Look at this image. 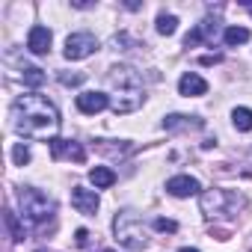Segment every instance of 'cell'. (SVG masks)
Instances as JSON below:
<instances>
[{
  "label": "cell",
  "mask_w": 252,
  "mask_h": 252,
  "mask_svg": "<svg viewBox=\"0 0 252 252\" xmlns=\"http://www.w3.org/2000/svg\"><path fill=\"white\" fill-rule=\"evenodd\" d=\"M12 125L21 137L30 140H57L60 131V110L54 107V101H48L45 95H21L12 104Z\"/></svg>",
  "instance_id": "cell-1"
},
{
  "label": "cell",
  "mask_w": 252,
  "mask_h": 252,
  "mask_svg": "<svg viewBox=\"0 0 252 252\" xmlns=\"http://www.w3.org/2000/svg\"><path fill=\"white\" fill-rule=\"evenodd\" d=\"M107 83L113 89L110 95V110L116 116H128L134 110L143 107L146 92H143V77L131 68V65H113L107 71Z\"/></svg>",
  "instance_id": "cell-2"
},
{
  "label": "cell",
  "mask_w": 252,
  "mask_h": 252,
  "mask_svg": "<svg viewBox=\"0 0 252 252\" xmlns=\"http://www.w3.org/2000/svg\"><path fill=\"white\" fill-rule=\"evenodd\" d=\"M113 231H116L119 246L131 249V252H140V249L149 246V237H146L143 220H140L134 211H122V214H116V220H113Z\"/></svg>",
  "instance_id": "cell-3"
},
{
  "label": "cell",
  "mask_w": 252,
  "mask_h": 252,
  "mask_svg": "<svg viewBox=\"0 0 252 252\" xmlns=\"http://www.w3.org/2000/svg\"><path fill=\"white\" fill-rule=\"evenodd\" d=\"M18 202H21V214H24L33 225H45V222L57 214L54 199L45 196V193L36 190V187H21V190H18Z\"/></svg>",
  "instance_id": "cell-4"
},
{
  "label": "cell",
  "mask_w": 252,
  "mask_h": 252,
  "mask_svg": "<svg viewBox=\"0 0 252 252\" xmlns=\"http://www.w3.org/2000/svg\"><path fill=\"white\" fill-rule=\"evenodd\" d=\"M246 205L243 196L231 193V190H205L202 193V211L205 217H234L240 208Z\"/></svg>",
  "instance_id": "cell-5"
},
{
  "label": "cell",
  "mask_w": 252,
  "mask_h": 252,
  "mask_svg": "<svg viewBox=\"0 0 252 252\" xmlns=\"http://www.w3.org/2000/svg\"><path fill=\"white\" fill-rule=\"evenodd\" d=\"M98 51V39L92 33H71L65 39V60H86Z\"/></svg>",
  "instance_id": "cell-6"
},
{
  "label": "cell",
  "mask_w": 252,
  "mask_h": 252,
  "mask_svg": "<svg viewBox=\"0 0 252 252\" xmlns=\"http://www.w3.org/2000/svg\"><path fill=\"white\" fill-rule=\"evenodd\" d=\"M51 146V155H54V160H74V163H83L86 160V149L77 143V140H51L48 143Z\"/></svg>",
  "instance_id": "cell-7"
},
{
  "label": "cell",
  "mask_w": 252,
  "mask_h": 252,
  "mask_svg": "<svg viewBox=\"0 0 252 252\" xmlns=\"http://www.w3.org/2000/svg\"><path fill=\"white\" fill-rule=\"evenodd\" d=\"M71 205L77 208V214L83 217H95L98 208H101V199L95 190H86V187H71Z\"/></svg>",
  "instance_id": "cell-8"
},
{
  "label": "cell",
  "mask_w": 252,
  "mask_h": 252,
  "mask_svg": "<svg viewBox=\"0 0 252 252\" xmlns=\"http://www.w3.org/2000/svg\"><path fill=\"white\" fill-rule=\"evenodd\" d=\"M166 193L175 196V199H187V196L202 193V184H199V178H193V175H175V178L166 181Z\"/></svg>",
  "instance_id": "cell-9"
},
{
  "label": "cell",
  "mask_w": 252,
  "mask_h": 252,
  "mask_svg": "<svg viewBox=\"0 0 252 252\" xmlns=\"http://www.w3.org/2000/svg\"><path fill=\"white\" fill-rule=\"evenodd\" d=\"M107 107H110V95H104V92H80L77 95V110L83 116H95Z\"/></svg>",
  "instance_id": "cell-10"
},
{
  "label": "cell",
  "mask_w": 252,
  "mask_h": 252,
  "mask_svg": "<svg viewBox=\"0 0 252 252\" xmlns=\"http://www.w3.org/2000/svg\"><path fill=\"white\" fill-rule=\"evenodd\" d=\"M27 51L36 54V57H45L51 51V30L42 27V24L30 27V33H27Z\"/></svg>",
  "instance_id": "cell-11"
},
{
  "label": "cell",
  "mask_w": 252,
  "mask_h": 252,
  "mask_svg": "<svg viewBox=\"0 0 252 252\" xmlns=\"http://www.w3.org/2000/svg\"><path fill=\"white\" fill-rule=\"evenodd\" d=\"M178 92L187 95V98H190V95H193V98H196V95H205V92H208V80H205L202 74H196V71H187V74H181V80H178Z\"/></svg>",
  "instance_id": "cell-12"
},
{
  "label": "cell",
  "mask_w": 252,
  "mask_h": 252,
  "mask_svg": "<svg viewBox=\"0 0 252 252\" xmlns=\"http://www.w3.org/2000/svg\"><path fill=\"white\" fill-rule=\"evenodd\" d=\"M217 33V24L214 21H205V24H196L187 36H184V48H196V45H202L205 39H211Z\"/></svg>",
  "instance_id": "cell-13"
},
{
  "label": "cell",
  "mask_w": 252,
  "mask_h": 252,
  "mask_svg": "<svg viewBox=\"0 0 252 252\" xmlns=\"http://www.w3.org/2000/svg\"><path fill=\"white\" fill-rule=\"evenodd\" d=\"M202 125H205L202 119H196V116H178V113L163 119V128H166V131H178V128H184V131H196V128H202Z\"/></svg>",
  "instance_id": "cell-14"
},
{
  "label": "cell",
  "mask_w": 252,
  "mask_h": 252,
  "mask_svg": "<svg viewBox=\"0 0 252 252\" xmlns=\"http://www.w3.org/2000/svg\"><path fill=\"white\" fill-rule=\"evenodd\" d=\"M3 222H6V228H9V237H12L15 243H24V240H27V228H24V222L18 220V214H15L12 208H6V214H3Z\"/></svg>",
  "instance_id": "cell-15"
},
{
  "label": "cell",
  "mask_w": 252,
  "mask_h": 252,
  "mask_svg": "<svg viewBox=\"0 0 252 252\" xmlns=\"http://www.w3.org/2000/svg\"><path fill=\"white\" fill-rule=\"evenodd\" d=\"M89 181L95 184V190H107L116 184V172L110 166H95V169H89Z\"/></svg>",
  "instance_id": "cell-16"
},
{
  "label": "cell",
  "mask_w": 252,
  "mask_h": 252,
  "mask_svg": "<svg viewBox=\"0 0 252 252\" xmlns=\"http://www.w3.org/2000/svg\"><path fill=\"white\" fill-rule=\"evenodd\" d=\"M231 125H234L237 131L249 134V131H252V110H249V107H234V110H231Z\"/></svg>",
  "instance_id": "cell-17"
},
{
  "label": "cell",
  "mask_w": 252,
  "mask_h": 252,
  "mask_svg": "<svg viewBox=\"0 0 252 252\" xmlns=\"http://www.w3.org/2000/svg\"><path fill=\"white\" fill-rule=\"evenodd\" d=\"M222 42H225L228 48L246 45V42H249V30H246V27H225V30H222Z\"/></svg>",
  "instance_id": "cell-18"
},
{
  "label": "cell",
  "mask_w": 252,
  "mask_h": 252,
  "mask_svg": "<svg viewBox=\"0 0 252 252\" xmlns=\"http://www.w3.org/2000/svg\"><path fill=\"white\" fill-rule=\"evenodd\" d=\"M155 27H158V33H160V36H175V30H178V18H175V15L160 12V15H158V21H155Z\"/></svg>",
  "instance_id": "cell-19"
},
{
  "label": "cell",
  "mask_w": 252,
  "mask_h": 252,
  "mask_svg": "<svg viewBox=\"0 0 252 252\" xmlns=\"http://www.w3.org/2000/svg\"><path fill=\"white\" fill-rule=\"evenodd\" d=\"M21 77H24V83H27V86H33V89H39V86L45 83V71H42V68H36V65H24Z\"/></svg>",
  "instance_id": "cell-20"
},
{
  "label": "cell",
  "mask_w": 252,
  "mask_h": 252,
  "mask_svg": "<svg viewBox=\"0 0 252 252\" xmlns=\"http://www.w3.org/2000/svg\"><path fill=\"white\" fill-rule=\"evenodd\" d=\"M12 163H15V166H27V163H30V149H27L24 143H15V146H12Z\"/></svg>",
  "instance_id": "cell-21"
},
{
  "label": "cell",
  "mask_w": 252,
  "mask_h": 252,
  "mask_svg": "<svg viewBox=\"0 0 252 252\" xmlns=\"http://www.w3.org/2000/svg\"><path fill=\"white\" fill-rule=\"evenodd\" d=\"M57 77H60L63 86H80V83L86 80V74H80V71H60Z\"/></svg>",
  "instance_id": "cell-22"
},
{
  "label": "cell",
  "mask_w": 252,
  "mask_h": 252,
  "mask_svg": "<svg viewBox=\"0 0 252 252\" xmlns=\"http://www.w3.org/2000/svg\"><path fill=\"white\" fill-rule=\"evenodd\" d=\"M155 228H158V231H178V222H175V220L158 217V220H155Z\"/></svg>",
  "instance_id": "cell-23"
},
{
  "label": "cell",
  "mask_w": 252,
  "mask_h": 252,
  "mask_svg": "<svg viewBox=\"0 0 252 252\" xmlns=\"http://www.w3.org/2000/svg\"><path fill=\"white\" fill-rule=\"evenodd\" d=\"M74 240H77V246H89V231L86 228H77L74 231Z\"/></svg>",
  "instance_id": "cell-24"
},
{
  "label": "cell",
  "mask_w": 252,
  "mask_h": 252,
  "mask_svg": "<svg viewBox=\"0 0 252 252\" xmlns=\"http://www.w3.org/2000/svg\"><path fill=\"white\" fill-rule=\"evenodd\" d=\"M199 63H202V65H217V63H222V57H220V54H208V57H202Z\"/></svg>",
  "instance_id": "cell-25"
},
{
  "label": "cell",
  "mask_w": 252,
  "mask_h": 252,
  "mask_svg": "<svg viewBox=\"0 0 252 252\" xmlns=\"http://www.w3.org/2000/svg\"><path fill=\"white\" fill-rule=\"evenodd\" d=\"M71 6H74V9H89L92 3H89V0H71Z\"/></svg>",
  "instance_id": "cell-26"
},
{
  "label": "cell",
  "mask_w": 252,
  "mask_h": 252,
  "mask_svg": "<svg viewBox=\"0 0 252 252\" xmlns=\"http://www.w3.org/2000/svg\"><path fill=\"white\" fill-rule=\"evenodd\" d=\"M178 252H199V249H193V246H181Z\"/></svg>",
  "instance_id": "cell-27"
},
{
  "label": "cell",
  "mask_w": 252,
  "mask_h": 252,
  "mask_svg": "<svg viewBox=\"0 0 252 252\" xmlns=\"http://www.w3.org/2000/svg\"><path fill=\"white\" fill-rule=\"evenodd\" d=\"M249 9H252V6H249Z\"/></svg>",
  "instance_id": "cell-28"
}]
</instances>
